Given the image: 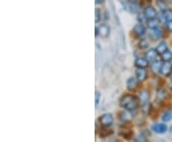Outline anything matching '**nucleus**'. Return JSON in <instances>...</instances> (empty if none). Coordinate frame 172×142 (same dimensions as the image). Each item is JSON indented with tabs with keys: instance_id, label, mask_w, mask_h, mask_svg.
I'll return each mask as SVG.
<instances>
[{
	"instance_id": "1",
	"label": "nucleus",
	"mask_w": 172,
	"mask_h": 142,
	"mask_svg": "<svg viewBox=\"0 0 172 142\" xmlns=\"http://www.w3.org/2000/svg\"><path fill=\"white\" fill-rule=\"evenodd\" d=\"M120 106L126 110H135L139 106V100L133 95H124L123 98L120 99Z\"/></svg>"
},
{
	"instance_id": "2",
	"label": "nucleus",
	"mask_w": 172,
	"mask_h": 142,
	"mask_svg": "<svg viewBox=\"0 0 172 142\" xmlns=\"http://www.w3.org/2000/svg\"><path fill=\"white\" fill-rule=\"evenodd\" d=\"M99 120L100 124H102V126H104V127L111 126L113 121H114L113 116H112V114H110V113H105V114L100 116Z\"/></svg>"
},
{
	"instance_id": "3",
	"label": "nucleus",
	"mask_w": 172,
	"mask_h": 142,
	"mask_svg": "<svg viewBox=\"0 0 172 142\" xmlns=\"http://www.w3.org/2000/svg\"><path fill=\"white\" fill-rule=\"evenodd\" d=\"M96 31H97V34L99 33L102 38H107L110 34V28L106 24H100L99 28L96 29Z\"/></svg>"
},
{
	"instance_id": "4",
	"label": "nucleus",
	"mask_w": 172,
	"mask_h": 142,
	"mask_svg": "<svg viewBox=\"0 0 172 142\" xmlns=\"http://www.w3.org/2000/svg\"><path fill=\"white\" fill-rule=\"evenodd\" d=\"M145 16L148 20L154 19V18H157V12L153 7H146L145 9Z\"/></svg>"
},
{
	"instance_id": "5",
	"label": "nucleus",
	"mask_w": 172,
	"mask_h": 142,
	"mask_svg": "<svg viewBox=\"0 0 172 142\" xmlns=\"http://www.w3.org/2000/svg\"><path fill=\"white\" fill-rule=\"evenodd\" d=\"M162 30L159 29V28H155V29H150L149 32V38L151 39H158L162 37Z\"/></svg>"
},
{
	"instance_id": "6",
	"label": "nucleus",
	"mask_w": 172,
	"mask_h": 142,
	"mask_svg": "<svg viewBox=\"0 0 172 142\" xmlns=\"http://www.w3.org/2000/svg\"><path fill=\"white\" fill-rule=\"evenodd\" d=\"M136 76H137L138 81L142 82V81H145L146 79L147 72H146V70L143 69V68H138L137 70H136Z\"/></svg>"
},
{
	"instance_id": "7",
	"label": "nucleus",
	"mask_w": 172,
	"mask_h": 142,
	"mask_svg": "<svg viewBox=\"0 0 172 142\" xmlns=\"http://www.w3.org/2000/svg\"><path fill=\"white\" fill-rule=\"evenodd\" d=\"M139 99H140V102L145 105V104H147L148 100H149V92L146 90V89H143L140 92L139 94Z\"/></svg>"
},
{
	"instance_id": "8",
	"label": "nucleus",
	"mask_w": 172,
	"mask_h": 142,
	"mask_svg": "<svg viewBox=\"0 0 172 142\" xmlns=\"http://www.w3.org/2000/svg\"><path fill=\"white\" fill-rule=\"evenodd\" d=\"M152 130L157 133H163L167 132V127L166 124H154L152 126Z\"/></svg>"
},
{
	"instance_id": "9",
	"label": "nucleus",
	"mask_w": 172,
	"mask_h": 142,
	"mask_svg": "<svg viewBox=\"0 0 172 142\" xmlns=\"http://www.w3.org/2000/svg\"><path fill=\"white\" fill-rule=\"evenodd\" d=\"M171 69H172V65L170 62H163L162 65V69H161V73L164 76H167L169 74H171Z\"/></svg>"
},
{
	"instance_id": "10",
	"label": "nucleus",
	"mask_w": 172,
	"mask_h": 142,
	"mask_svg": "<svg viewBox=\"0 0 172 142\" xmlns=\"http://www.w3.org/2000/svg\"><path fill=\"white\" fill-rule=\"evenodd\" d=\"M157 56H158V52L155 49H150V50L147 51L146 53V60L148 62H155V60L157 59Z\"/></svg>"
},
{
	"instance_id": "11",
	"label": "nucleus",
	"mask_w": 172,
	"mask_h": 142,
	"mask_svg": "<svg viewBox=\"0 0 172 142\" xmlns=\"http://www.w3.org/2000/svg\"><path fill=\"white\" fill-rule=\"evenodd\" d=\"M134 33L139 36V37H142V36H143L145 34V26H143L142 23H139L137 24L135 27H134Z\"/></svg>"
},
{
	"instance_id": "12",
	"label": "nucleus",
	"mask_w": 172,
	"mask_h": 142,
	"mask_svg": "<svg viewBox=\"0 0 172 142\" xmlns=\"http://www.w3.org/2000/svg\"><path fill=\"white\" fill-rule=\"evenodd\" d=\"M162 17H163V20L167 23L172 21V10L167 9L166 11H163L162 13Z\"/></svg>"
},
{
	"instance_id": "13",
	"label": "nucleus",
	"mask_w": 172,
	"mask_h": 142,
	"mask_svg": "<svg viewBox=\"0 0 172 142\" xmlns=\"http://www.w3.org/2000/svg\"><path fill=\"white\" fill-rule=\"evenodd\" d=\"M126 84H127V88L129 90H134L136 88H137V84H138L137 79H136V78H134V77H130L127 80Z\"/></svg>"
},
{
	"instance_id": "14",
	"label": "nucleus",
	"mask_w": 172,
	"mask_h": 142,
	"mask_svg": "<svg viewBox=\"0 0 172 142\" xmlns=\"http://www.w3.org/2000/svg\"><path fill=\"white\" fill-rule=\"evenodd\" d=\"M135 65H137L139 68H143L145 69V67L148 65V61L145 58H138L135 62Z\"/></svg>"
},
{
	"instance_id": "15",
	"label": "nucleus",
	"mask_w": 172,
	"mask_h": 142,
	"mask_svg": "<svg viewBox=\"0 0 172 142\" xmlns=\"http://www.w3.org/2000/svg\"><path fill=\"white\" fill-rule=\"evenodd\" d=\"M156 50H157V52L159 53V54H163V53H166L167 51V43L164 41H162L161 43L157 46V48H156Z\"/></svg>"
},
{
	"instance_id": "16",
	"label": "nucleus",
	"mask_w": 172,
	"mask_h": 142,
	"mask_svg": "<svg viewBox=\"0 0 172 142\" xmlns=\"http://www.w3.org/2000/svg\"><path fill=\"white\" fill-rule=\"evenodd\" d=\"M162 65H163V62H159V61H156L152 63V70H153V72L155 73H158V72H161V69H162Z\"/></svg>"
},
{
	"instance_id": "17",
	"label": "nucleus",
	"mask_w": 172,
	"mask_h": 142,
	"mask_svg": "<svg viewBox=\"0 0 172 142\" xmlns=\"http://www.w3.org/2000/svg\"><path fill=\"white\" fill-rule=\"evenodd\" d=\"M147 24H148V27L150 29H155V28H158V24H159V20L157 18H154V19H149L147 20Z\"/></svg>"
},
{
	"instance_id": "18",
	"label": "nucleus",
	"mask_w": 172,
	"mask_h": 142,
	"mask_svg": "<svg viewBox=\"0 0 172 142\" xmlns=\"http://www.w3.org/2000/svg\"><path fill=\"white\" fill-rule=\"evenodd\" d=\"M162 59L163 60L164 62H169L171 60H172V52L167 50L166 53H163L162 55Z\"/></svg>"
},
{
	"instance_id": "19",
	"label": "nucleus",
	"mask_w": 172,
	"mask_h": 142,
	"mask_svg": "<svg viewBox=\"0 0 172 142\" xmlns=\"http://www.w3.org/2000/svg\"><path fill=\"white\" fill-rule=\"evenodd\" d=\"M128 5H129V9H130V11H131L132 13H135V12L138 11L139 7H138V3L136 2V1H134V2H129Z\"/></svg>"
},
{
	"instance_id": "20",
	"label": "nucleus",
	"mask_w": 172,
	"mask_h": 142,
	"mask_svg": "<svg viewBox=\"0 0 172 142\" xmlns=\"http://www.w3.org/2000/svg\"><path fill=\"white\" fill-rule=\"evenodd\" d=\"M162 119H163V121H164V122L169 121V120L172 119V112L167 111V112H166V113H163V116H162Z\"/></svg>"
},
{
	"instance_id": "21",
	"label": "nucleus",
	"mask_w": 172,
	"mask_h": 142,
	"mask_svg": "<svg viewBox=\"0 0 172 142\" xmlns=\"http://www.w3.org/2000/svg\"><path fill=\"white\" fill-rule=\"evenodd\" d=\"M120 118L124 120V121H128V120H130L131 118H132V116H131V114L129 112H127V111H124V112H121V116H120Z\"/></svg>"
},
{
	"instance_id": "22",
	"label": "nucleus",
	"mask_w": 172,
	"mask_h": 142,
	"mask_svg": "<svg viewBox=\"0 0 172 142\" xmlns=\"http://www.w3.org/2000/svg\"><path fill=\"white\" fill-rule=\"evenodd\" d=\"M157 96H158V98L160 99V100H163V99L167 97V92L164 90H159V91H158Z\"/></svg>"
},
{
	"instance_id": "23",
	"label": "nucleus",
	"mask_w": 172,
	"mask_h": 142,
	"mask_svg": "<svg viewBox=\"0 0 172 142\" xmlns=\"http://www.w3.org/2000/svg\"><path fill=\"white\" fill-rule=\"evenodd\" d=\"M139 44H140V47H141V48H147V47H148V42H147V40L145 39H141Z\"/></svg>"
},
{
	"instance_id": "24",
	"label": "nucleus",
	"mask_w": 172,
	"mask_h": 142,
	"mask_svg": "<svg viewBox=\"0 0 172 142\" xmlns=\"http://www.w3.org/2000/svg\"><path fill=\"white\" fill-rule=\"evenodd\" d=\"M158 5H159L160 6V8L162 9V11L163 12V11H166V10H167V4L166 3H164V2H162V1H158Z\"/></svg>"
},
{
	"instance_id": "25",
	"label": "nucleus",
	"mask_w": 172,
	"mask_h": 142,
	"mask_svg": "<svg viewBox=\"0 0 172 142\" xmlns=\"http://www.w3.org/2000/svg\"><path fill=\"white\" fill-rule=\"evenodd\" d=\"M95 21L96 22H99V17H100V13H99V11L98 10V9H96V11H95Z\"/></svg>"
},
{
	"instance_id": "26",
	"label": "nucleus",
	"mask_w": 172,
	"mask_h": 142,
	"mask_svg": "<svg viewBox=\"0 0 172 142\" xmlns=\"http://www.w3.org/2000/svg\"><path fill=\"white\" fill-rule=\"evenodd\" d=\"M99 97H100V94H99V92L97 91L96 92V100H95V103H96V106L99 104Z\"/></svg>"
},
{
	"instance_id": "27",
	"label": "nucleus",
	"mask_w": 172,
	"mask_h": 142,
	"mask_svg": "<svg viewBox=\"0 0 172 142\" xmlns=\"http://www.w3.org/2000/svg\"><path fill=\"white\" fill-rule=\"evenodd\" d=\"M167 26L168 31L172 32V21H170V22H167Z\"/></svg>"
},
{
	"instance_id": "28",
	"label": "nucleus",
	"mask_w": 172,
	"mask_h": 142,
	"mask_svg": "<svg viewBox=\"0 0 172 142\" xmlns=\"http://www.w3.org/2000/svg\"><path fill=\"white\" fill-rule=\"evenodd\" d=\"M169 131H170V133H172V127H170V129H169Z\"/></svg>"
},
{
	"instance_id": "29",
	"label": "nucleus",
	"mask_w": 172,
	"mask_h": 142,
	"mask_svg": "<svg viewBox=\"0 0 172 142\" xmlns=\"http://www.w3.org/2000/svg\"><path fill=\"white\" fill-rule=\"evenodd\" d=\"M170 79H171V80H172V73H171V74H170Z\"/></svg>"
}]
</instances>
